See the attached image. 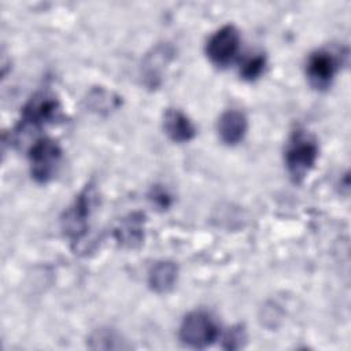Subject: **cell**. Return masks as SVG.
I'll list each match as a JSON object with an SVG mask.
<instances>
[{"instance_id": "obj_14", "label": "cell", "mask_w": 351, "mask_h": 351, "mask_svg": "<svg viewBox=\"0 0 351 351\" xmlns=\"http://www.w3.org/2000/svg\"><path fill=\"white\" fill-rule=\"evenodd\" d=\"M265 66H266V58L262 53L254 55L243 63L240 69V75L247 81H254L262 75Z\"/></svg>"}, {"instance_id": "obj_8", "label": "cell", "mask_w": 351, "mask_h": 351, "mask_svg": "<svg viewBox=\"0 0 351 351\" xmlns=\"http://www.w3.org/2000/svg\"><path fill=\"white\" fill-rule=\"evenodd\" d=\"M145 217L141 213H132L122 218L114 228V237L119 245L134 248L144 240Z\"/></svg>"}, {"instance_id": "obj_7", "label": "cell", "mask_w": 351, "mask_h": 351, "mask_svg": "<svg viewBox=\"0 0 351 351\" xmlns=\"http://www.w3.org/2000/svg\"><path fill=\"white\" fill-rule=\"evenodd\" d=\"M339 70V56L329 49L313 52L307 60L306 74L308 82L315 89H326Z\"/></svg>"}, {"instance_id": "obj_6", "label": "cell", "mask_w": 351, "mask_h": 351, "mask_svg": "<svg viewBox=\"0 0 351 351\" xmlns=\"http://www.w3.org/2000/svg\"><path fill=\"white\" fill-rule=\"evenodd\" d=\"M239 44V30L233 25H225L208 38L206 45V53L215 66L225 67L234 59Z\"/></svg>"}, {"instance_id": "obj_13", "label": "cell", "mask_w": 351, "mask_h": 351, "mask_svg": "<svg viewBox=\"0 0 351 351\" xmlns=\"http://www.w3.org/2000/svg\"><path fill=\"white\" fill-rule=\"evenodd\" d=\"M89 106L96 111H108L118 107V97H112V95L104 89H93L88 96Z\"/></svg>"}, {"instance_id": "obj_4", "label": "cell", "mask_w": 351, "mask_h": 351, "mask_svg": "<svg viewBox=\"0 0 351 351\" xmlns=\"http://www.w3.org/2000/svg\"><path fill=\"white\" fill-rule=\"evenodd\" d=\"M62 158L60 145L49 138H38L29 151L32 177L37 182H48L56 173Z\"/></svg>"}, {"instance_id": "obj_5", "label": "cell", "mask_w": 351, "mask_h": 351, "mask_svg": "<svg viewBox=\"0 0 351 351\" xmlns=\"http://www.w3.org/2000/svg\"><path fill=\"white\" fill-rule=\"evenodd\" d=\"M218 328L204 311H192L181 322L180 339L191 348H206L214 343Z\"/></svg>"}, {"instance_id": "obj_16", "label": "cell", "mask_w": 351, "mask_h": 351, "mask_svg": "<svg viewBox=\"0 0 351 351\" xmlns=\"http://www.w3.org/2000/svg\"><path fill=\"white\" fill-rule=\"evenodd\" d=\"M245 330L241 325L232 326L223 336V348L226 350H239L245 343Z\"/></svg>"}, {"instance_id": "obj_12", "label": "cell", "mask_w": 351, "mask_h": 351, "mask_svg": "<svg viewBox=\"0 0 351 351\" xmlns=\"http://www.w3.org/2000/svg\"><path fill=\"white\" fill-rule=\"evenodd\" d=\"M178 269L170 261L156 262L148 273V284L152 291L158 293L169 292L177 281Z\"/></svg>"}, {"instance_id": "obj_9", "label": "cell", "mask_w": 351, "mask_h": 351, "mask_svg": "<svg viewBox=\"0 0 351 351\" xmlns=\"http://www.w3.org/2000/svg\"><path fill=\"white\" fill-rule=\"evenodd\" d=\"M218 134L225 144L240 143L247 132V118L241 111L228 110L218 119Z\"/></svg>"}, {"instance_id": "obj_11", "label": "cell", "mask_w": 351, "mask_h": 351, "mask_svg": "<svg viewBox=\"0 0 351 351\" xmlns=\"http://www.w3.org/2000/svg\"><path fill=\"white\" fill-rule=\"evenodd\" d=\"M165 130L176 143H186L196 134L192 121L180 110L171 108L165 114Z\"/></svg>"}, {"instance_id": "obj_2", "label": "cell", "mask_w": 351, "mask_h": 351, "mask_svg": "<svg viewBox=\"0 0 351 351\" xmlns=\"http://www.w3.org/2000/svg\"><path fill=\"white\" fill-rule=\"evenodd\" d=\"M62 114L60 103L55 95L47 90L34 93L22 107L21 122L15 128V133L29 129H40L47 123H52Z\"/></svg>"}, {"instance_id": "obj_10", "label": "cell", "mask_w": 351, "mask_h": 351, "mask_svg": "<svg viewBox=\"0 0 351 351\" xmlns=\"http://www.w3.org/2000/svg\"><path fill=\"white\" fill-rule=\"evenodd\" d=\"M173 56V51L169 45L156 47L147 58L143 64V78L148 88H156L162 80L165 66Z\"/></svg>"}, {"instance_id": "obj_15", "label": "cell", "mask_w": 351, "mask_h": 351, "mask_svg": "<svg viewBox=\"0 0 351 351\" xmlns=\"http://www.w3.org/2000/svg\"><path fill=\"white\" fill-rule=\"evenodd\" d=\"M90 347L92 348H104V350H115V348H123V346L119 341V337L108 329H100L96 330L90 336Z\"/></svg>"}, {"instance_id": "obj_3", "label": "cell", "mask_w": 351, "mask_h": 351, "mask_svg": "<svg viewBox=\"0 0 351 351\" xmlns=\"http://www.w3.org/2000/svg\"><path fill=\"white\" fill-rule=\"evenodd\" d=\"M95 200V186L88 184L62 217V229L74 243H80L88 230V219L93 211Z\"/></svg>"}, {"instance_id": "obj_1", "label": "cell", "mask_w": 351, "mask_h": 351, "mask_svg": "<svg viewBox=\"0 0 351 351\" xmlns=\"http://www.w3.org/2000/svg\"><path fill=\"white\" fill-rule=\"evenodd\" d=\"M318 158V147L315 140L304 130H295L285 149V165L291 178L302 182L314 167Z\"/></svg>"}]
</instances>
